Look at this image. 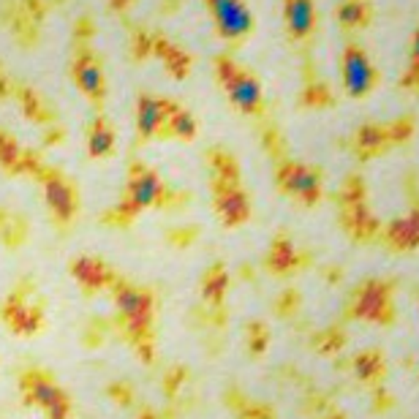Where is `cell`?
Returning <instances> with one entry per match:
<instances>
[{"label":"cell","instance_id":"3","mask_svg":"<svg viewBox=\"0 0 419 419\" xmlns=\"http://www.w3.org/2000/svg\"><path fill=\"white\" fill-rule=\"evenodd\" d=\"M218 19L229 33H243L248 31V11L237 3V0H218Z\"/></svg>","mask_w":419,"mask_h":419},{"label":"cell","instance_id":"1","mask_svg":"<svg viewBox=\"0 0 419 419\" xmlns=\"http://www.w3.org/2000/svg\"><path fill=\"white\" fill-rule=\"evenodd\" d=\"M373 65L365 58V52L359 47L346 49V63H343V79H346V87L351 95H365L373 87Z\"/></svg>","mask_w":419,"mask_h":419},{"label":"cell","instance_id":"4","mask_svg":"<svg viewBox=\"0 0 419 419\" xmlns=\"http://www.w3.org/2000/svg\"><path fill=\"white\" fill-rule=\"evenodd\" d=\"M414 65H419V31H417V41H414Z\"/></svg>","mask_w":419,"mask_h":419},{"label":"cell","instance_id":"2","mask_svg":"<svg viewBox=\"0 0 419 419\" xmlns=\"http://www.w3.org/2000/svg\"><path fill=\"white\" fill-rule=\"evenodd\" d=\"M286 19L295 36H305L313 28V0H286Z\"/></svg>","mask_w":419,"mask_h":419}]
</instances>
